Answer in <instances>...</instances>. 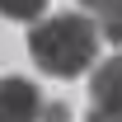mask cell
Segmentation results:
<instances>
[{"instance_id": "obj_6", "label": "cell", "mask_w": 122, "mask_h": 122, "mask_svg": "<svg viewBox=\"0 0 122 122\" xmlns=\"http://www.w3.org/2000/svg\"><path fill=\"white\" fill-rule=\"evenodd\" d=\"M38 122H71V108L61 103V99H52V103L42 99V113H38Z\"/></svg>"}, {"instance_id": "obj_5", "label": "cell", "mask_w": 122, "mask_h": 122, "mask_svg": "<svg viewBox=\"0 0 122 122\" xmlns=\"http://www.w3.org/2000/svg\"><path fill=\"white\" fill-rule=\"evenodd\" d=\"M42 10H47V0H0L5 19H38Z\"/></svg>"}, {"instance_id": "obj_4", "label": "cell", "mask_w": 122, "mask_h": 122, "mask_svg": "<svg viewBox=\"0 0 122 122\" xmlns=\"http://www.w3.org/2000/svg\"><path fill=\"white\" fill-rule=\"evenodd\" d=\"M94 28H99V38H108L113 47H122V0H108V5L94 10Z\"/></svg>"}, {"instance_id": "obj_2", "label": "cell", "mask_w": 122, "mask_h": 122, "mask_svg": "<svg viewBox=\"0 0 122 122\" xmlns=\"http://www.w3.org/2000/svg\"><path fill=\"white\" fill-rule=\"evenodd\" d=\"M38 113H42L38 85H28V80H19V75L0 80V122H38Z\"/></svg>"}, {"instance_id": "obj_7", "label": "cell", "mask_w": 122, "mask_h": 122, "mask_svg": "<svg viewBox=\"0 0 122 122\" xmlns=\"http://www.w3.org/2000/svg\"><path fill=\"white\" fill-rule=\"evenodd\" d=\"M85 122H122V117H113V113H103V108H89V117Z\"/></svg>"}, {"instance_id": "obj_1", "label": "cell", "mask_w": 122, "mask_h": 122, "mask_svg": "<svg viewBox=\"0 0 122 122\" xmlns=\"http://www.w3.org/2000/svg\"><path fill=\"white\" fill-rule=\"evenodd\" d=\"M28 52L47 75L56 80H75L85 75L99 56V28L85 14H52L42 24H33L28 33Z\"/></svg>"}, {"instance_id": "obj_3", "label": "cell", "mask_w": 122, "mask_h": 122, "mask_svg": "<svg viewBox=\"0 0 122 122\" xmlns=\"http://www.w3.org/2000/svg\"><path fill=\"white\" fill-rule=\"evenodd\" d=\"M89 108H103L113 117H122V56H108L94 66L89 75Z\"/></svg>"}]
</instances>
